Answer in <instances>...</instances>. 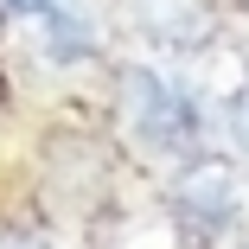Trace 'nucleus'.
<instances>
[{"instance_id": "nucleus-1", "label": "nucleus", "mask_w": 249, "mask_h": 249, "mask_svg": "<svg viewBox=\"0 0 249 249\" xmlns=\"http://www.w3.org/2000/svg\"><path fill=\"white\" fill-rule=\"evenodd\" d=\"M115 115H122V128L141 141V147H185L192 134H198V103L192 96H179L166 77H154L147 64H122V77H115Z\"/></svg>"}, {"instance_id": "nucleus-2", "label": "nucleus", "mask_w": 249, "mask_h": 249, "mask_svg": "<svg viewBox=\"0 0 249 249\" xmlns=\"http://www.w3.org/2000/svg\"><path fill=\"white\" fill-rule=\"evenodd\" d=\"M134 32H147L166 52H192V45H211L217 32V7L211 0H128Z\"/></svg>"}, {"instance_id": "nucleus-3", "label": "nucleus", "mask_w": 249, "mask_h": 249, "mask_svg": "<svg viewBox=\"0 0 249 249\" xmlns=\"http://www.w3.org/2000/svg\"><path fill=\"white\" fill-rule=\"evenodd\" d=\"M173 211L198 224H230L236 217V173L224 160H192L173 185Z\"/></svg>"}, {"instance_id": "nucleus-4", "label": "nucleus", "mask_w": 249, "mask_h": 249, "mask_svg": "<svg viewBox=\"0 0 249 249\" xmlns=\"http://www.w3.org/2000/svg\"><path fill=\"white\" fill-rule=\"evenodd\" d=\"M38 32H45V45H52V58H64V64L96 52V19H89V13H77L71 0H58V7L38 19Z\"/></svg>"}, {"instance_id": "nucleus-5", "label": "nucleus", "mask_w": 249, "mask_h": 249, "mask_svg": "<svg viewBox=\"0 0 249 249\" xmlns=\"http://www.w3.org/2000/svg\"><path fill=\"white\" fill-rule=\"evenodd\" d=\"M230 134H236V147H243V154H249V83L230 96Z\"/></svg>"}, {"instance_id": "nucleus-6", "label": "nucleus", "mask_w": 249, "mask_h": 249, "mask_svg": "<svg viewBox=\"0 0 249 249\" xmlns=\"http://www.w3.org/2000/svg\"><path fill=\"white\" fill-rule=\"evenodd\" d=\"M0 7H7V13H19V19H45L58 0H0Z\"/></svg>"}, {"instance_id": "nucleus-7", "label": "nucleus", "mask_w": 249, "mask_h": 249, "mask_svg": "<svg viewBox=\"0 0 249 249\" xmlns=\"http://www.w3.org/2000/svg\"><path fill=\"white\" fill-rule=\"evenodd\" d=\"M0 249H38V243H26V236H0Z\"/></svg>"}, {"instance_id": "nucleus-8", "label": "nucleus", "mask_w": 249, "mask_h": 249, "mask_svg": "<svg viewBox=\"0 0 249 249\" xmlns=\"http://www.w3.org/2000/svg\"><path fill=\"white\" fill-rule=\"evenodd\" d=\"M0 19H7V7H0Z\"/></svg>"}]
</instances>
